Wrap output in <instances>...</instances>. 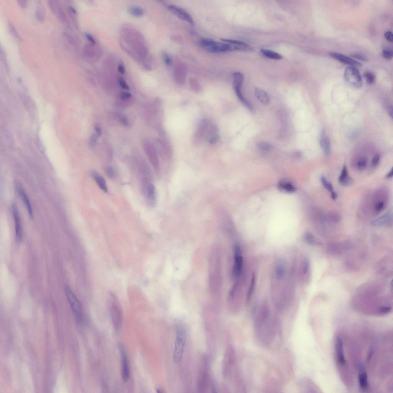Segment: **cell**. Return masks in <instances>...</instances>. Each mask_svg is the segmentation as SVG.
Returning <instances> with one entry per match:
<instances>
[{
	"label": "cell",
	"mask_w": 393,
	"mask_h": 393,
	"mask_svg": "<svg viewBox=\"0 0 393 393\" xmlns=\"http://www.w3.org/2000/svg\"><path fill=\"white\" fill-rule=\"evenodd\" d=\"M254 326L255 335L264 345L269 346L276 336L278 330V322L270 314L255 315Z\"/></svg>",
	"instance_id": "1"
},
{
	"label": "cell",
	"mask_w": 393,
	"mask_h": 393,
	"mask_svg": "<svg viewBox=\"0 0 393 393\" xmlns=\"http://www.w3.org/2000/svg\"><path fill=\"white\" fill-rule=\"evenodd\" d=\"M199 45L201 48L209 52L219 53L226 52L233 50H250L247 45H236L222 42L216 41L209 38H202L200 40Z\"/></svg>",
	"instance_id": "2"
},
{
	"label": "cell",
	"mask_w": 393,
	"mask_h": 393,
	"mask_svg": "<svg viewBox=\"0 0 393 393\" xmlns=\"http://www.w3.org/2000/svg\"><path fill=\"white\" fill-rule=\"evenodd\" d=\"M186 341V331L184 329L178 330L176 333L173 354V360L176 363L181 361Z\"/></svg>",
	"instance_id": "3"
},
{
	"label": "cell",
	"mask_w": 393,
	"mask_h": 393,
	"mask_svg": "<svg viewBox=\"0 0 393 393\" xmlns=\"http://www.w3.org/2000/svg\"><path fill=\"white\" fill-rule=\"evenodd\" d=\"M243 259L241 250L239 245H236L234 248V262L233 267V275L236 282L239 279L243 271Z\"/></svg>",
	"instance_id": "4"
},
{
	"label": "cell",
	"mask_w": 393,
	"mask_h": 393,
	"mask_svg": "<svg viewBox=\"0 0 393 393\" xmlns=\"http://www.w3.org/2000/svg\"><path fill=\"white\" fill-rule=\"evenodd\" d=\"M344 75L346 81L352 86L357 88L362 87L363 82L361 75L356 67H347Z\"/></svg>",
	"instance_id": "5"
},
{
	"label": "cell",
	"mask_w": 393,
	"mask_h": 393,
	"mask_svg": "<svg viewBox=\"0 0 393 393\" xmlns=\"http://www.w3.org/2000/svg\"><path fill=\"white\" fill-rule=\"evenodd\" d=\"M65 292L69 303L72 310L78 321L81 320L82 317V306L73 292L68 286L65 287Z\"/></svg>",
	"instance_id": "6"
},
{
	"label": "cell",
	"mask_w": 393,
	"mask_h": 393,
	"mask_svg": "<svg viewBox=\"0 0 393 393\" xmlns=\"http://www.w3.org/2000/svg\"><path fill=\"white\" fill-rule=\"evenodd\" d=\"M211 122L206 119L201 121L193 137L195 143H199L206 139L208 128Z\"/></svg>",
	"instance_id": "7"
},
{
	"label": "cell",
	"mask_w": 393,
	"mask_h": 393,
	"mask_svg": "<svg viewBox=\"0 0 393 393\" xmlns=\"http://www.w3.org/2000/svg\"><path fill=\"white\" fill-rule=\"evenodd\" d=\"M168 9L171 13L180 19L188 22L192 26L194 25V22L192 17L183 8L175 5H170L168 7Z\"/></svg>",
	"instance_id": "8"
},
{
	"label": "cell",
	"mask_w": 393,
	"mask_h": 393,
	"mask_svg": "<svg viewBox=\"0 0 393 393\" xmlns=\"http://www.w3.org/2000/svg\"><path fill=\"white\" fill-rule=\"evenodd\" d=\"M329 55L332 58L338 60L341 62L350 65L351 67H361L362 66V64L361 63L342 54L331 52L329 53Z\"/></svg>",
	"instance_id": "9"
},
{
	"label": "cell",
	"mask_w": 393,
	"mask_h": 393,
	"mask_svg": "<svg viewBox=\"0 0 393 393\" xmlns=\"http://www.w3.org/2000/svg\"><path fill=\"white\" fill-rule=\"evenodd\" d=\"M373 226L390 227L393 224L392 212L390 211L372 221Z\"/></svg>",
	"instance_id": "10"
},
{
	"label": "cell",
	"mask_w": 393,
	"mask_h": 393,
	"mask_svg": "<svg viewBox=\"0 0 393 393\" xmlns=\"http://www.w3.org/2000/svg\"><path fill=\"white\" fill-rule=\"evenodd\" d=\"M12 209L14 220L16 240L18 242L20 243L22 241L23 238L22 230L21 226V220H20L19 215L18 214L16 206L14 205L13 206Z\"/></svg>",
	"instance_id": "11"
},
{
	"label": "cell",
	"mask_w": 393,
	"mask_h": 393,
	"mask_svg": "<svg viewBox=\"0 0 393 393\" xmlns=\"http://www.w3.org/2000/svg\"><path fill=\"white\" fill-rule=\"evenodd\" d=\"M219 137V129L214 123H210L206 134V139L211 144L216 143Z\"/></svg>",
	"instance_id": "12"
},
{
	"label": "cell",
	"mask_w": 393,
	"mask_h": 393,
	"mask_svg": "<svg viewBox=\"0 0 393 393\" xmlns=\"http://www.w3.org/2000/svg\"><path fill=\"white\" fill-rule=\"evenodd\" d=\"M336 353L337 360L339 364L345 366L346 364L344 353L343 345L341 339L337 337L336 342Z\"/></svg>",
	"instance_id": "13"
},
{
	"label": "cell",
	"mask_w": 393,
	"mask_h": 393,
	"mask_svg": "<svg viewBox=\"0 0 393 393\" xmlns=\"http://www.w3.org/2000/svg\"><path fill=\"white\" fill-rule=\"evenodd\" d=\"M320 145L326 157L330 155L331 152V146L330 138L327 135L326 130H322L320 138Z\"/></svg>",
	"instance_id": "14"
},
{
	"label": "cell",
	"mask_w": 393,
	"mask_h": 393,
	"mask_svg": "<svg viewBox=\"0 0 393 393\" xmlns=\"http://www.w3.org/2000/svg\"><path fill=\"white\" fill-rule=\"evenodd\" d=\"M338 181L340 184L346 186H350L353 182V180L349 175L348 169L346 164H344L342 167L341 172L339 177Z\"/></svg>",
	"instance_id": "15"
},
{
	"label": "cell",
	"mask_w": 393,
	"mask_h": 393,
	"mask_svg": "<svg viewBox=\"0 0 393 393\" xmlns=\"http://www.w3.org/2000/svg\"><path fill=\"white\" fill-rule=\"evenodd\" d=\"M17 191L19 196L22 199V200L25 204V205L26 206L27 209L28 211V214H29L30 217L31 219L33 218V212L31 204L29 199L26 194L24 190L21 187V186H18L17 187Z\"/></svg>",
	"instance_id": "16"
},
{
	"label": "cell",
	"mask_w": 393,
	"mask_h": 393,
	"mask_svg": "<svg viewBox=\"0 0 393 393\" xmlns=\"http://www.w3.org/2000/svg\"><path fill=\"white\" fill-rule=\"evenodd\" d=\"M122 377L125 382H127L130 377V368L128 358L127 354L122 351Z\"/></svg>",
	"instance_id": "17"
},
{
	"label": "cell",
	"mask_w": 393,
	"mask_h": 393,
	"mask_svg": "<svg viewBox=\"0 0 393 393\" xmlns=\"http://www.w3.org/2000/svg\"><path fill=\"white\" fill-rule=\"evenodd\" d=\"M233 85V87H234L235 91L236 92V95L237 96L238 98H239L240 100L241 101V103L243 104V105H245L247 108L248 109V110H249L250 111L253 112V110H254V108H253V106L252 105L251 103L248 102V101L246 100V99L245 98L244 96H243L241 90L242 85Z\"/></svg>",
	"instance_id": "18"
},
{
	"label": "cell",
	"mask_w": 393,
	"mask_h": 393,
	"mask_svg": "<svg viewBox=\"0 0 393 393\" xmlns=\"http://www.w3.org/2000/svg\"><path fill=\"white\" fill-rule=\"evenodd\" d=\"M91 174L92 177L98 185L100 189L104 192L107 193V183L103 177H102L98 173L95 171H92Z\"/></svg>",
	"instance_id": "19"
},
{
	"label": "cell",
	"mask_w": 393,
	"mask_h": 393,
	"mask_svg": "<svg viewBox=\"0 0 393 393\" xmlns=\"http://www.w3.org/2000/svg\"><path fill=\"white\" fill-rule=\"evenodd\" d=\"M255 95L258 100L264 105H268L270 103L271 98L270 96L261 89L255 88Z\"/></svg>",
	"instance_id": "20"
},
{
	"label": "cell",
	"mask_w": 393,
	"mask_h": 393,
	"mask_svg": "<svg viewBox=\"0 0 393 393\" xmlns=\"http://www.w3.org/2000/svg\"><path fill=\"white\" fill-rule=\"evenodd\" d=\"M360 373L359 376V384L361 388L364 391H367L368 388L367 375L362 368H360Z\"/></svg>",
	"instance_id": "21"
},
{
	"label": "cell",
	"mask_w": 393,
	"mask_h": 393,
	"mask_svg": "<svg viewBox=\"0 0 393 393\" xmlns=\"http://www.w3.org/2000/svg\"><path fill=\"white\" fill-rule=\"evenodd\" d=\"M286 274V268L283 261L277 263L275 268V277L278 280H282Z\"/></svg>",
	"instance_id": "22"
},
{
	"label": "cell",
	"mask_w": 393,
	"mask_h": 393,
	"mask_svg": "<svg viewBox=\"0 0 393 393\" xmlns=\"http://www.w3.org/2000/svg\"><path fill=\"white\" fill-rule=\"evenodd\" d=\"M260 52L265 57L271 59L279 60L283 58L282 55L273 50L262 48L260 50Z\"/></svg>",
	"instance_id": "23"
},
{
	"label": "cell",
	"mask_w": 393,
	"mask_h": 393,
	"mask_svg": "<svg viewBox=\"0 0 393 393\" xmlns=\"http://www.w3.org/2000/svg\"><path fill=\"white\" fill-rule=\"evenodd\" d=\"M146 196L151 204H153L156 200V190L154 185L152 183L149 185L146 192Z\"/></svg>",
	"instance_id": "24"
},
{
	"label": "cell",
	"mask_w": 393,
	"mask_h": 393,
	"mask_svg": "<svg viewBox=\"0 0 393 393\" xmlns=\"http://www.w3.org/2000/svg\"><path fill=\"white\" fill-rule=\"evenodd\" d=\"M128 13L132 16L135 17H139L143 16L144 10L141 7L132 6L130 7L128 9Z\"/></svg>",
	"instance_id": "25"
},
{
	"label": "cell",
	"mask_w": 393,
	"mask_h": 393,
	"mask_svg": "<svg viewBox=\"0 0 393 393\" xmlns=\"http://www.w3.org/2000/svg\"><path fill=\"white\" fill-rule=\"evenodd\" d=\"M278 187L281 190L287 192H293L296 190L295 186L288 182H280L278 185Z\"/></svg>",
	"instance_id": "26"
},
{
	"label": "cell",
	"mask_w": 393,
	"mask_h": 393,
	"mask_svg": "<svg viewBox=\"0 0 393 393\" xmlns=\"http://www.w3.org/2000/svg\"><path fill=\"white\" fill-rule=\"evenodd\" d=\"M255 283H256V278H255L254 274H253L251 277V283H250L247 294L246 296V303H248L251 299L252 296L253 295V291H254L255 288Z\"/></svg>",
	"instance_id": "27"
},
{
	"label": "cell",
	"mask_w": 393,
	"mask_h": 393,
	"mask_svg": "<svg viewBox=\"0 0 393 393\" xmlns=\"http://www.w3.org/2000/svg\"><path fill=\"white\" fill-rule=\"evenodd\" d=\"M386 204L383 201H379L375 203L374 206V211L376 214H378L384 211L386 208Z\"/></svg>",
	"instance_id": "28"
},
{
	"label": "cell",
	"mask_w": 393,
	"mask_h": 393,
	"mask_svg": "<svg viewBox=\"0 0 393 393\" xmlns=\"http://www.w3.org/2000/svg\"><path fill=\"white\" fill-rule=\"evenodd\" d=\"M306 240L311 245H315V246H320L322 245V243L321 241H319L318 239L315 237L313 235L310 234V233H308L306 236Z\"/></svg>",
	"instance_id": "29"
},
{
	"label": "cell",
	"mask_w": 393,
	"mask_h": 393,
	"mask_svg": "<svg viewBox=\"0 0 393 393\" xmlns=\"http://www.w3.org/2000/svg\"><path fill=\"white\" fill-rule=\"evenodd\" d=\"M321 181L322 185L327 191L331 192L334 191L333 186L331 183L327 181L325 176H322L321 177Z\"/></svg>",
	"instance_id": "30"
},
{
	"label": "cell",
	"mask_w": 393,
	"mask_h": 393,
	"mask_svg": "<svg viewBox=\"0 0 393 393\" xmlns=\"http://www.w3.org/2000/svg\"><path fill=\"white\" fill-rule=\"evenodd\" d=\"M256 147L260 150L264 152H269L271 149V145L268 142H259L256 144Z\"/></svg>",
	"instance_id": "31"
},
{
	"label": "cell",
	"mask_w": 393,
	"mask_h": 393,
	"mask_svg": "<svg viewBox=\"0 0 393 393\" xmlns=\"http://www.w3.org/2000/svg\"><path fill=\"white\" fill-rule=\"evenodd\" d=\"M367 165V159L366 158L363 157L359 159L356 163L357 168L360 170L365 169Z\"/></svg>",
	"instance_id": "32"
},
{
	"label": "cell",
	"mask_w": 393,
	"mask_h": 393,
	"mask_svg": "<svg viewBox=\"0 0 393 393\" xmlns=\"http://www.w3.org/2000/svg\"><path fill=\"white\" fill-rule=\"evenodd\" d=\"M364 77L366 80L367 83L369 84H372L375 81V75L372 72H365L364 74Z\"/></svg>",
	"instance_id": "33"
},
{
	"label": "cell",
	"mask_w": 393,
	"mask_h": 393,
	"mask_svg": "<svg viewBox=\"0 0 393 393\" xmlns=\"http://www.w3.org/2000/svg\"><path fill=\"white\" fill-rule=\"evenodd\" d=\"M221 41L224 42L230 43V44L236 45H247V44L239 40L226 39V38H221Z\"/></svg>",
	"instance_id": "34"
},
{
	"label": "cell",
	"mask_w": 393,
	"mask_h": 393,
	"mask_svg": "<svg viewBox=\"0 0 393 393\" xmlns=\"http://www.w3.org/2000/svg\"><path fill=\"white\" fill-rule=\"evenodd\" d=\"M190 82V87L193 92L198 93L201 90V87L199 83L196 81H192Z\"/></svg>",
	"instance_id": "35"
},
{
	"label": "cell",
	"mask_w": 393,
	"mask_h": 393,
	"mask_svg": "<svg viewBox=\"0 0 393 393\" xmlns=\"http://www.w3.org/2000/svg\"><path fill=\"white\" fill-rule=\"evenodd\" d=\"M383 56L386 59L390 60L393 57V52L391 50L385 49L383 51Z\"/></svg>",
	"instance_id": "36"
},
{
	"label": "cell",
	"mask_w": 393,
	"mask_h": 393,
	"mask_svg": "<svg viewBox=\"0 0 393 393\" xmlns=\"http://www.w3.org/2000/svg\"><path fill=\"white\" fill-rule=\"evenodd\" d=\"M162 57L164 63L166 66H170L172 64V60L169 55L167 53H164L163 54Z\"/></svg>",
	"instance_id": "37"
},
{
	"label": "cell",
	"mask_w": 393,
	"mask_h": 393,
	"mask_svg": "<svg viewBox=\"0 0 393 393\" xmlns=\"http://www.w3.org/2000/svg\"><path fill=\"white\" fill-rule=\"evenodd\" d=\"M36 13L38 19L40 20V21H42L44 16V12L43 11V8L42 7H38Z\"/></svg>",
	"instance_id": "38"
},
{
	"label": "cell",
	"mask_w": 393,
	"mask_h": 393,
	"mask_svg": "<svg viewBox=\"0 0 393 393\" xmlns=\"http://www.w3.org/2000/svg\"><path fill=\"white\" fill-rule=\"evenodd\" d=\"M350 56L351 57H352L356 58L357 59L361 60L362 61H368L367 58L364 55L361 54L352 53L351 54Z\"/></svg>",
	"instance_id": "39"
},
{
	"label": "cell",
	"mask_w": 393,
	"mask_h": 393,
	"mask_svg": "<svg viewBox=\"0 0 393 393\" xmlns=\"http://www.w3.org/2000/svg\"><path fill=\"white\" fill-rule=\"evenodd\" d=\"M106 174L107 177L110 179L113 178L115 176V172L114 169L111 167L107 168L106 170Z\"/></svg>",
	"instance_id": "40"
},
{
	"label": "cell",
	"mask_w": 393,
	"mask_h": 393,
	"mask_svg": "<svg viewBox=\"0 0 393 393\" xmlns=\"http://www.w3.org/2000/svg\"><path fill=\"white\" fill-rule=\"evenodd\" d=\"M380 157L378 154H376L373 157L372 161V165L373 167H375L379 164L380 161Z\"/></svg>",
	"instance_id": "41"
},
{
	"label": "cell",
	"mask_w": 393,
	"mask_h": 393,
	"mask_svg": "<svg viewBox=\"0 0 393 393\" xmlns=\"http://www.w3.org/2000/svg\"><path fill=\"white\" fill-rule=\"evenodd\" d=\"M119 81L121 87H122V88L127 90H129V87L128 85H127V83H126L125 81L123 78H120V79H119Z\"/></svg>",
	"instance_id": "42"
},
{
	"label": "cell",
	"mask_w": 393,
	"mask_h": 393,
	"mask_svg": "<svg viewBox=\"0 0 393 393\" xmlns=\"http://www.w3.org/2000/svg\"><path fill=\"white\" fill-rule=\"evenodd\" d=\"M132 97V94L127 92H122L120 94L121 99L123 100H127Z\"/></svg>",
	"instance_id": "43"
},
{
	"label": "cell",
	"mask_w": 393,
	"mask_h": 393,
	"mask_svg": "<svg viewBox=\"0 0 393 393\" xmlns=\"http://www.w3.org/2000/svg\"><path fill=\"white\" fill-rule=\"evenodd\" d=\"M385 37L388 41L390 42H393V34L392 32L388 31L385 34Z\"/></svg>",
	"instance_id": "44"
},
{
	"label": "cell",
	"mask_w": 393,
	"mask_h": 393,
	"mask_svg": "<svg viewBox=\"0 0 393 393\" xmlns=\"http://www.w3.org/2000/svg\"><path fill=\"white\" fill-rule=\"evenodd\" d=\"M330 218L332 219V221L335 222H338L340 221V216L338 214H332L331 215Z\"/></svg>",
	"instance_id": "45"
},
{
	"label": "cell",
	"mask_w": 393,
	"mask_h": 393,
	"mask_svg": "<svg viewBox=\"0 0 393 393\" xmlns=\"http://www.w3.org/2000/svg\"><path fill=\"white\" fill-rule=\"evenodd\" d=\"M118 70L120 73L124 74L125 72V67L123 63H121L119 65L118 67Z\"/></svg>",
	"instance_id": "46"
},
{
	"label": "cell",
	"mask_w": 393,
	"mask_h": 393,
	"mask_svg": "<svg viewBox=\"0 0 393 393\" xmlns=\"http://www.w3.org/2000/svg\"><path fill=\"white\" fill-rule=\"evenodd\" d=\"M309 262L308 261V260H305V262H304V270H303V272H304V273L305 274H306L307 272H308V268H309Z\"/></svg>",
	"instance_id": "47"
},
{
	"label": "cell",
	"mask_w": 393,
	"mask_h": 393,
	"mask_svg": "<svg viewBox=\"0 0 393 393\" xmlns=\"http://www.w3.org/2000/svg\"><path fill=\"white\" fill-rule=\"evenodd\" d=\"M85 36L87 38V39H88L89 40V41H90L91 42H92V43H93V44H95L96 43L95 40V39H94V38L93 37V36H92L91 35H90V34H89V33H86Z\"/></svg>",
	"instance_id": "48"
},
{
	"label": "cell",
	"mask_w": 393,
	"mask_h": 393,
	"mask_svg": "<svg viewBox=\"0 0 393 393\" xmlns=\"http://www.w3.org/2000/svg\"><path fill=\"white\" fill-rule=\"evenodd\" d=\"M391 309L390 307H384L381 309L380 311L382 313H387L390 312Z\"/></svg>",
	"instance_id": "49"
},
{
	"label": "cell",
	"mask_w": 393,
	"mask_h": 393,
	"mask_svg": "<svg viewBox=\"0 0 393 393\" xmlns=\"http://www.w3.org/2000/svg\"><path fill=\"white\" fill-rule=\"evenodd\" d=\"M95 129L97 136H98V137H100V136H101L102 132L101 129L100 127H98V126H95Z\"/></svg>",
	"instance_id": "50"
},
{
	"label": "cell",
	"mask_w": 393,
	"mask_h": 393,
	"mask_svg": "<svg viewBox=\"0 0 393 393\" xmlns=\"http://www.w3.org/2000/svg\"><path fill=\"white\" fill-rule=\"evenodd\" d=\"M121 123L122 125L125 126H127L128 125L129 122L125 118V117H122L120 118V120Z\"/></svg>",
	"instance_id": "51"
},
{
	"label": "cell",
	"mask_w": 393,
	"mask_h": 393,
	"mask_svg": "<svg viewBox=\"0 0 393 393\" xmlns=\"http://www.w3.org/2000/svg\"><path fill=\"white\" fill-rule=\"evenodd\" d=\"M393 176V168L391 169V170L389 171L388 173L386 175V177L388 179L391 178Z\"/></svg>",
	"instance_id": "52"
},
{
	"label": "cell",
	"mask_w": 393,
	"mask_h": 393,
	"mask_svg": "<svg viewBox=\"0 0 393 393\" xmlns=\"http://www.w3.org/2000/svg\"><path fill=\"white\" fill-rule=\"evenodd\" d=\"M331 197L332 199L334 200H335L336 199V198H337V194L336 193L334 192V191L333 192H331Z\"/></svg>",
	"instance_id": "53"
},
{
	"label": "cell",
	"mask_w": 393,
	"mask_h": 393,
	"mask_svg": "<svg viewBox=\"0 0 393 393\" xmlns=\"http://www.w3.org/2000/svg\"><path fill=\"white\" fill-rule=\"evenodd\" d=\"M388 112L390 115H391V117H392V107L389 106L387 108Z\"/></svg>",
	"instance_id": "54"
},
{
	"label": "cell",
	"mask_w": 393,
	"mask_h": 393,
	"mask_svg": "<svg viewBox=\"0 0 393 393\" xmlns=\"http://www.w3.org/2000/svg\"><path fill=\"white\" fill-rule=\"evenodd\" d=\"M91 140L93 142H95L97 140V136L93 135L91 137Z\"/></svg>",
	"instance_id": "55"
},
{
	"label": "cell",
	"mask_w": 393,
	"mask_h": 393,
	"mask_svg": "<svg viewBox=\"0 0 393 393\" xmlns=\"http://www.w3.org/2000/svg\"><path fill=\"white\" fill-rule=\"evenodd\" d=\"M211 390H212V391H214V393L216 392V387H215L214 383H212V384H211Z\"/></svg>",
	"instance_id": "56"
},
{
	"label": "cell",
	"mask_w": 393,
	"mask_h": 393,
	"mask_svg": "<svg viewBox=\"0 0 393 393\" xmlns=\"http://www.w3.org/2000/svg\"><path fill=\"white\" fill-rule=\"evenodd\" d=\"M157 392L158 393H163V391H161V390L159 389H157Z\"/></svg>",
	"instance_id": "57"
}]
</instances>
